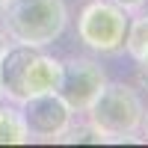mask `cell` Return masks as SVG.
I'll use <instances>...</instances> for the list:
<instances>
[{
	"mask_svg": "<svg viewBox=\"0 0 148 148\" xmlns=\"http://www.w3.org/2000/svg\"><path fill=\"white\" fill-rule=\"evenodd\" d=\"M59 80V59L42 53L36 45H6L0 53V89L12 104H24L33 95L53 92Z\"/></svg>",
	"mask_w": 148,
	"mask_h": 148,
	"instance_id": "obj_1",
	"label": "cell"
},
{
	"mask_svg": "<svg viewBox=\"0 0 148 148\" xmlns=\"http://www.w3.org/2000/svg\"><path fill=\"white\" fill-rule=\"evenodd\" d=\"M68 24L65 0H3L0 30L21 45H53Z\"/></svg>",
	"mask_w": 148,
	"mask_h": 148,
	"instance_id": "obj_2",
	"label": "cell"
},
{
	"mask_svg": "<svg viewBox=\"0 0 148 148\" xmlns=\"http://www.w3.org/2000/svg\"><path fill=\"white\" fill-rule=\"evenodd\" d=\"M142 95L127 83H104L95 101L86 107L89 125L104 139H127L139 130L142 121Z\"/></svg>",
	"mask_w": 148,
	"mask_h": 148,
	"instance_id": "obj_3",
	"label": "cell"
},
{
	"mask_svg": "<svg viewBox=\"0 0 148 148\" xmlns=\"http://www.w3.org/2000/svg\"><path fill=\"white\" fill-rule=\"evenodd\" d=\"M127 21L130 18L121 6L110 0H92L77 18V39L95 53H119L125 51Z\"/></svg>",
	"mask_w": 148,
	"mask_h": 148,
	"instance_id": "obj_4",
	"label": "cell"
},
{
	"mask_svg": "<svg viewBox=\"0 0 148 148\" xmlns=\"http://www.w3.org/2000/svg\"><path fill=\"white\" fill-rule=\"evenodd\" d=\"M107 83L104 68L89 56H71L65 62H59V80H56V95L74 110V113H86V107L95 101V95L101 92Z\"/></svg>",
	"mask_w": 148,
	"mask_h": 148,
	"instance_id": "obj_5",
	"label": "cell"
},
{
	"mask_svg": "<svg viewBox=\"0 0 148 148\" xmlns=\"http://www.w3.org/2000/svg\"><path fill=\"white\" fill-rule=\"evenodd\" d=\"M18 113L30 139H59L71 127L74 110L56 92H42V95L27 98Z\"/></svg>",
	"mask_w": 148,
	"mask_h": 148,
	"instance_id": "obj_6",
	"label": "cell"
},
{
	"mask_svg": "<svg viewBox=\"0 0 148 148\" xmlns=\"http://www.w3.org/2000/svg\"><path fill=\"white\" fill-rule=\"evenodd\" d=\"M21 142H30L27 130H24V121H21V113L0 104V145H21Z\"/></svg>",
	"mask_w": 148,
	"mask_h": 148,
	"instance_id": "obj_7",
	"label": "cell"
},
{
	"mask_svg": "<svg viewBox=\"0 0 148 148\" xmlns=\"http://www.w3.org/2000/svg\"><path fill=\"white\" fill-rule=\"evenodd\" d=\"M148 47V15H136L133 21H127V36H125V51L136 59Z\"/></svg>",
	"mask_w": 148,
	"mask_h": 148,
	"instance_id": "obj_8",
	"label": "cell"
},
{
	"mask_svg": "<svg viewBox=\"0 0 148 148\" xmlns=\"http://www.w3.org/2000/svg\"><path fill=\"white\" fill-rule=\"evenodd\" d=\"M110 3H116V6H121L125 12H136V9H142L148 0H110Z\"/></svg>",
	"mask_w": 148,
	"mask_h": 148,
	"instance_id": "obj_9",
	"label": "cell"
},
{
	"mask_svg": "<svg viewBox=\"0 0 148 148\" xmlns=\"http://www.w3.org/2000/svg\"><path fill=\"white\" fill-rule=\"evenodd\" d=\"M136 74H139V83L148 89V65H139V68H136Z\"/></svg>",
	"mask_w": 148,
	"mask_h": 148,
	"instance_id": "obj_10",
	"label": "cell"
},
{
	"mask_svg": "<svg viewBox=\"0 0 148 148\" xmlns=\"http://www.w3.org/2000/svg\"><path fill=\"white\" fill-rule=\"evenodd\" d=\"M139 127H142V136L148 139V107L142 110V121H139Z\"/></svg>",
	"mask_w": 148,
	"mask_h": 148,
	"instance_id": "obj_11",
	"label": "cell"
},
{
	"mask_svg": "<svg viewBox=\"0 0 148 148\" xmlns=\"http://www.w3.org/2000/svg\"><path fill=\"white\" fill-rule=\"evenodd\" d=\"M3 47H6V36H3V30H0V53H3Z\"/></svg>",
	"mask_w": 148,
	"mask_h": 148,
	"instance_id": "obj_12",
	"label": "cell"
},
{
	"mask_svg": "<svg viewBox=\"0 0 148 148\" xmlns=\"http://www.w3.org/2000/svg\"><path fill=\"white\" fill-rule=\"evenodd\" d=\"M0 104H6V98H3V89H0Z\"/></svg>",
	"mask_w": 148,
	"mask_h": 148,
	"instance_id": "obj_13",
	"label": "cell"
},
{
	"mask_svg": "<svg viewBox=\"0 0 148 148\" xmlns=\"http://www.w3.org/2000/svg\"><path fill=\"white\" fill-rule=\"evenodd\" d=\"M0 6H3V0H0Z\"/></svg>",
	"mask_w": 148,
	"mask_h": 148,
	"instance_id": "obj_14",
	"label": "cell"
}]
</instances>
